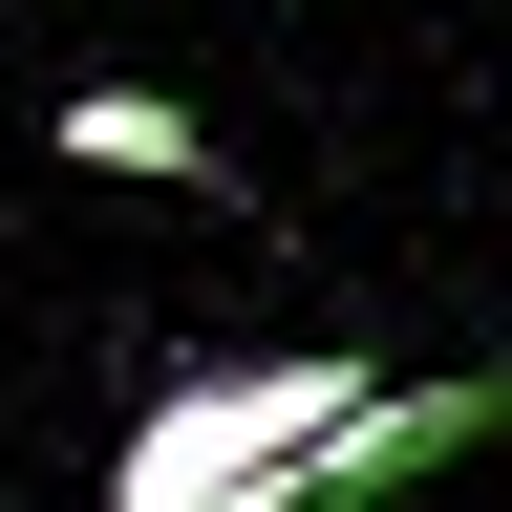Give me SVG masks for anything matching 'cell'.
<instances>
[{
  "label": "cell",
  "mask_w": 512,
  "mask_h": 512,
  "mask_svg": "<svg viewBox=\"0 0 512 512\" xmlns=\"http://www.w3.org/2000/svg\"><path fill=\"white\" fill-rule=\"evenodd\" d=\"M64 171H150V192H214V128L171 86H64Z\"/></svg>",
  "instance_id": "3"
},
{
  "label": "cell",
  "mask_w": 512,
  "mask_h": 512,
  "mask_svg": "<svg viewBox=\"0 0 512 512\" xmlns=\"http://www.w3.org/2000/svg\"><path fill=\"white\" fill-rule=\"evenodd\" d=\"M363 342H256V363H171V406L107 448V512H299L320 427L363 406Z\"/></svg>",
  "instance_id": "1"
},
{
  "label": "cell",
  "mask_w": 512,
  "mask_h": 512,
  "mask_svg": "<svg viewBox=\"0 0 512 512\" xmlns=\"http://www.w3.org/2000/svg\"><path fill=\"white\" fill-rule=\"evenodd\" d=\"M491 427H512V363H448V384H363V406L320 427V470H299V512H384V491L470 470Z\"/></svg>",
  "instance_id": "2"
}]
</instances>
